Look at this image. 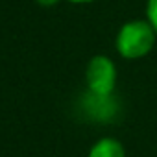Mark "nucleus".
Returning <instances> with one entry per match:
<instances>
[{"label":"nucleus","mask_w":157,"mask_h":157,"mask_svg":"<svg viewBox=\"0 0 157 157\" xmlns=\"http://www.w3.org/2000/svg\"><path fill=\"white\" fill-rule=\"evenodd\" d=\"M87 157H126V150L118 139L104 137L91 146Z\"/></svg>","instance_id":"obj_3"},{"label":"nucleus","mask_w":157,"mask_h":157,"mask_svg":"<svg viewBox=\"0 0 157 157\" xmlns=\"http://www.w3.org/2000/svg\"><path fill=\"white\" fill-rule=\"evenodd\" d=\"M144 17L150 21V24H151V26L155 28V32H157V0H146Z\"/></svg>","instance_id":"obj_4"},{"label":"nucleus","mask_w":157,"mask_h":157,"mask_svg":"<svg viewBox=\"0 0 157 157\" xmlns=\"http://www.w3.org/2000/svg\"><path fill=\"white\" fill-rule=\"evenodd\" d=\"M35 2L39 6H43V8H52V6H57L61 0H35Z\"/></svg>","instance_id":"obj_5"},{"label":"nucleus","mask_w":157,"mask_h":157,"mask_svg":"<svg viewBox=\"0 0 157 157\" xmlns=\"http://www.w3.org/2000/svg\"><path fill=\"white\" fill-rule=\"evenodd\" d=\"M157 44V32L148 19L124 22L115 37V48L124 59H142Z\"/></svg>","instance_id":"obj_1"},{"label":"nucleus","mask_w":157,"mask_h":157,"mask_svg":"<svg viewBox=\"0 0 157 157\" xmlns=\"http://www.w3.org/2000/svg\"><path fill=\"white\" fill-rule=\"evenodd\" d=\"M68 2H72V4H91L94 0H68Z\"/></svg>","instance_id":"obj_6"},{"label":"nucleus","mask_w":157,"mask_h":157,"mask_svg":"<svg viewBox=\"0 0 157 157\" xmlns=\"http://www.w3.org/2000/svg\"><path fill=\"white\" fill-rule=\"evenodd\" d=\"M85 83L93 96L109 98L117 87V65L111 57L93 56L85 67Z\"/></svg>","instance_id":"obj_2"}]
</instances>
